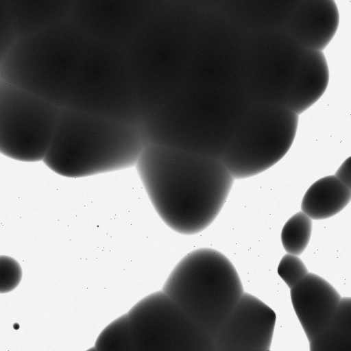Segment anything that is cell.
Listing matches in <instances>:
<instances>
[{"label": "cell", "mask_w": 351, "mask_h": 351, "mask_svg": "<svg viewBox=\"0 0 351 351\" xmlns=\"http://www.w3.org/2000/svg\"><path fill=\"white\" fill-rule=\"evenodd\" d=\"M135 167L160 218L184 235L214 221L235 180L220 158L158 143L145 145Z\"/></svg>", "instance_id": "cell-1"}, {"label": "cell", "mask_w": 351, "mask_h": 351, "mask_svg": "<svg viewBox=\"0 0 351 351\" xmlns=\"http://www.w3.org/2000/svg\"><path fill=\"white\" fill-rule=\"evenodd\" d=\"M145 145L129 123L60 107L56 127L42 160L64 177L79 178L135 166Z\"/></svg>", "instance_id": "cell-2"}, {"label": "cell", "mask_w": 351, "mask_h": 351, "mask_svg": "<svg viewBox=\"0 0 351 351\" xmlns=\"http://www.w3.org/2000/svg\"><path fill=\"white\" fill-rule=\"evenodd\" d=\"M88 39L69 20L18 36L0 63V80L66 106Z\"/></svg>", "instance_id": "cell-3"}, {"label": "cell", "mask_w": 351, "mask_h": 351, "mask_svg": "<svg viewBox=\"0 0 351 351\" xmlns=\"http://www.w3.org/2000/svg\"><path fill=\"white\" fill-rule=\"evenodd\" d=\"M162 291L213 339L244 293L231 261L208 247L186 254Z\"/></svg>", "instance_id": "cell-4"}, {"label": "cell", "mask_w": 351, "mask_h": 351, "mask_svg": "<svg viewBox=\"0 0 351 351\" xmlns=\"http://www.w3.org/2000/svg\"><path fill=\"white\" fill-rule=\"evenodd\" d=\"M201 12L176 0H166L124 45L130 69L146 76L185 72Z\"/></svg>", "instance_id": "cell-5"}, {"label": "cell", "mask_w": 351, "mask_h": 351, "mask_svg": "<svg viewBox=\"0 0 351 351\" xmlns=\"http://www.w3.org/2000/svg\"><path fill=\"white\" fill-rule=\"evenodd\" d=\"M298 117L285 106L253 104L221 158L234 178L256 176L279 162L294 141Z\"/></svg>", "instance_id": "cell-6"}, {"label": "cell", "mask_w": 351, "mask_h": 351, "mask_svg": "<svg viewBox=\"0 0 351 351\" xmlns=\"http://www.w3.org/2000/svg\"><path fill=\"white\" fill-rule=\"evenodd\" d=\"M60 107L0 80V153L21 162L42 160Z\"/></svg>", "instance_id": "cell-7"}, {"label": "cell", "mask_w": 351, "mask_h": 351, "mask_svg": "<svg viewBox=\"0 0 351 351\" xmlns=\"http://www.w3.org/2000/svg\"><path fill=\"white\" fill-rule=\"evenodd\" d=\"M134 351H212L213 338L162 291L138 301L126 313Z\"/></svg>", "instance_id": "cell-8"}, {"label": "cell", "mask_w": 351, "mask_h": 351, "mask_svg": "<svg viewBox=\"0 0 351 351\" xmlns=\"http://www.w3.org/2000/svg\"><path fill=\"white\" fill-rule=\"evenodd\" d=\"M166 0H73L69 20L89 39L125 45Z\"/></svg>", "instance_id": "cell-9"}, {"label": "cell", "mask_w": 351, "mask_h": 351, "mask_svg": "<svg viewBox=\"0 0 351 351\" xmlns=\"http://www.w3.org/2000/svg\"><path fill=\"white\" fill-rule=\"evenodd\" d=\"M304 49L276 47L243 56L242 79L252 104L287 106L296 82Z\"/></svg>", "instance_id": "cell-10"}, {"label": "cell", "mask_w": 351, "mask_h": 351, "mask_svg": "<svg viewBox=\"0 0 351 351\" xmlns=\"http://www.w3.org/2000/svg\"><path fill=\"white\" fill-rule=\"evenodd\" d=\"M276 320L272 308L244 292L215 336V350H269Z\"/></svg>", "instance_id": "cell-11"}, {"label": "cell", "mask_w": 351, "mask_h": 351, "mask_svg": "<svg viewBox=\"0 0 351 351\" xmlns=\"http://www.w3.org/2000/svg\"><path fill=\"white\" fill-rule=\"evenodd\" d=\"M340 21L335 0H299L285 24V32L300 47L323 51Z\"/></svg>", "instance_id": "cell-12"}, {"label": "cell", "mask_w": 351, "mask_h": 351, "mask_svg": "<svg viewBox=\"0 0 351 351\" xmlns=\"http://www.w3.org/2000/svg\"><path fill=\"white\" fill-rule=\"evenodd\" d=\"M290 295L293 309L308 342L326 328L341 298L330 283L309 272L290 289Z\"/></svg>", "instance_id": "cell-13"}, {"label": "cell", "mask_w": 351, "mask_h": 351, "mask_svg": "<svg viewBox=\"0 0 351 351\" xmlns=\"http://www.w3.org/2000/svg\"><path fill=\"white\" fill-rule=\"evenodd\" d=\"M329 82V69L323 51L304 49L296 82L287 104L301 114L316 103Z\"/></svg>", "instance_id": "cell-14"}, {"label": "cell", "mask_w": 351, "mask_h": 351, "mask_svg": "<svg viewBox=\"0 0 351 351\" xmlns=\"http://www.w3.org/2000/svg\"><path fill=\"white\" fill-rule=\"evenodd\" d=\"M18 36L69 20L73 0H9Z\"/></svg>", "instance_id": "cell-15"}, {"label": "cell", "mask_w": 351, "mask_h": 351, "mask_svg": "<svg viewBox=\"0 0 351 351\" xmlns=\"http://www.w3.org/2000/svg\"><path fill=\"white\" fill-rule=\"evenodd\" d=\"M351 188L335 175L326 176L313 182L305 192L301 202V211L311 219L331 217L348 205Z\"/></svg>", "instance_id": "cell-16"}, {"label": "cell", "mask_w": 351, "mask_h": 351, "mask_svg": "<svg viewBox=\"0 0 351 351\" xmlns=\"http://www.w3.org/2000/svg\"><path fill=\"white\" fill-rule=\"evenodd\" d=\"M310 351H351V298H341L326 328L309 342Z\"/></svg>", "instance_id": "cell-17"}, {"label": "cell", "mask_w": 351, "mask_h": 351, "mask_svg": "<svg viewBox=\"0 0 351 351\" xmlns=\"http://www.w3.org/2000/svg\"><path fill=\"white\" fill-rule=\"evenodd\" d=\"M312 233V219L302 211L291 217L282 227L281 241L285 250L299 256L306 248Z\"/></svg>", "instance_id": "cell-18"}, {"label": "cell", "mask_w": 351, "mask_h": 351, "mask_svg": "<svg viewBox=\"0 0 351 351\" xmlns=\"http://www.w3.org/2000/svg\"><path fill=\"white\" fill-rule=\"evenodd\" d=\"M95 348L98 351H134L126 313L103 329L96 339Z\"/></svg>", "instance_id": "cell-19"}, {"label": "cell", "mask_w": 351, "mask_h": 351, "mask_svg": "<svg viewBox=\"0 0 351 351\" xmlns=\"http://www.w3.org/2000/svg\"><path fill=\"white\" fill-rule=\"evenodd\" d=\"M277 271L289 289L296 285L308 272L306 265L298 256L289 253L281 258Z\"/></svg>", "instance_id": "cell-20"}, {"label": "cell", "mask_w": 351, "mask_h": 351, "mask_svg": "<svg viewBox=\"0 0 351 351\" xmlns=\"http://www.w3.org/2000/svg\"><path fill=\"white\" fill-rule=\"evenodd\" d=\"M17 38L9 0H0V63Z\"/></svg>", "instance_id": "cell-21"}, {"label": "cell", "mask_w": 351, "mask_h": 351, "mask_svg": "<svg viewBox=\"0 0 351 351\" xmlns=\"http://www.w3.org/2000/svg\"><path fill=\"white\" fill-rule=\"evenodd\" d=\"M22 278V269L13 258L0 256V293L14 290Z\"/></svg>", "instance_id": "cell-22"}, {"label": "cell", "mask_w": 351, "mask_h": 351, "mask_svg": "<svg viewBox=\"0 0 351 351\" xmlns=\"http://www.w3.org/2000/svg\"><path fill=\"white\" fill-rule=\"evenodd\" d=\"M335 176L343 184L351 188L350 157L346 159L337 170Z\"/></svg>", "instance_id": "cell-23"}]
</instances>
